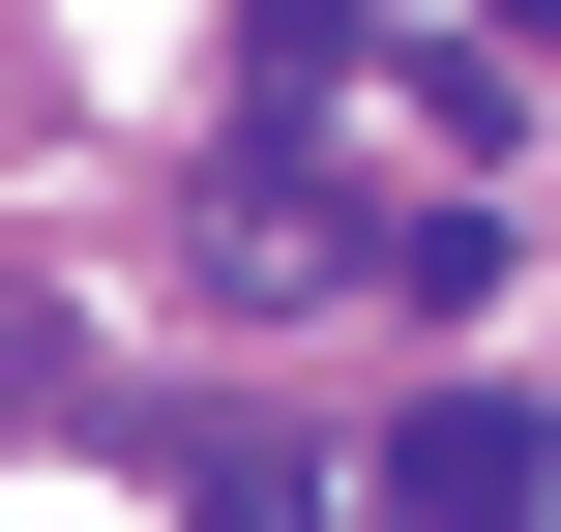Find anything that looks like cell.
Listing matches in <instances>:
<instances>
[{
	"mask_svg": "<svg viewBox=\"0 0 561 532\" xmlns=\"http://www.w3.org/2000/svg\"><path fill=\"white\" fill-rule=\"evenodd\" d=\"M355 503H385V532H533V503H561V444H533V415H503V385H414Z\"/></svg>",
	"mask_w": 561,
	"mask_h": 532,
	"instance_id": "cell-1",
	"label": "cell"
},
{
	"mask_svg": "<svg viewBox=\"0 0 561 532\" xmlns=\"http://www.w3.org/2000/svg\"><path fill=\"white\" fill-rule=\"evenodd\" d=\"M178 532H325V474H296V444H207V474H178Z\"/></svg>",
	"mask_w": 561,
	"mask_h": 532,
	"instance_id": "cell-2",
	"label": "cell"
},
{
	"mask_svg": "<svg viewBox=\"0 0 561 532\" xmlns=\"http://www.w3.org/2000/svg\"><path fill=\"white\" fill-rule=\"evenodd\" d=\"M503 30H533V59H561V0H503Z\"/></svg>",
	"mask_w": 561,
	"mask_h": 532,
	"instance_id": "cell-3",
	"label": "cell"
}]
</instances>
